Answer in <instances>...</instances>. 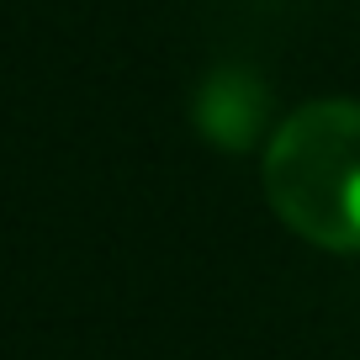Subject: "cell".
<instances>
[{
  "label": "cell",
  "mask_w": 360,
  "mask_h": 360,
  "mask_svg": "<svg viewBox=\"0 0 360 360\" xmlns=\"http://www.w3.org/2000/svg\"><path fill=\"white\" fill-rule=\"evenodd\" d=\"M265 196L292 233L318 249H360V106L313 101L265 148Z\"/></svg>",
  "instance_id": "cell-1"
}]
</instances>
